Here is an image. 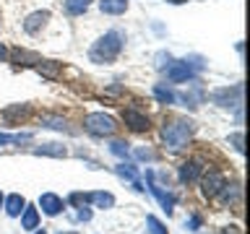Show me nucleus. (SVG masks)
<instances>
[{"label": "nucleus", "mask_w": 250, "mask_h": 234, "mask_svg": "<svg viewBox=\"0 0 250 234\" xmlns=\"http://www.w3.org/2000/svg\"><path fill=\"white\" fill-rule=\"evenodd\" d=\"M123 44H125V34H123V31H107L102 39L94 42L89 58H91V62H112L117 55H120Z\"/></svg>", "instance_id": "f257e3e1"}, {"label": "nucleus", "mask_w": 250, "mask_h": 234, "mask_svg": "<svg viewBox=\"0 0 250 234\" xmlns=\"http://www.w3.org/2000/svg\"><path fill=\"white\" fill-rule=\"evenodd\" d=\"M193 136V122L190 120H172L162 128V138L164 146L169 151H180V148L188 146V138Z\"/></svg>", "instance_id": "f03ea898"}, {"label": "nucleus", "mask_w": 250, "mask_h": 234, "mask_svg": "<svg viewBox=\"0 0 250 234\" xmlns=\"http://www.w3.org/2000/svg\"><path fill=\"white\" fill-rule=\"evenodd\" d=\"M83 128L91 133V136H112L117 130L115 120L104 112H94V115H86L83 117Z\"/></svg>", "instance_id": "7ed1b4c3"}, {"label": "nucleus", "mask_w": 250, "mask_h": 234, "mask_svg": "<svg viewBox=\"0 0 250 234\" xmlns=\"http://www.w3.org/2000/svg\"><path fill=\"white\" fill-rule=\"evenodd\" d=\"M214 101L219 107H240L242 104V86H232V91L229 89H222V91H216L214 94Z\"/></svg>", "instance_id": "20e7f679"}, {"label": "nucleus", "mask_w": 250, "mask_h": 234, "mask_svg": "<svg viewBox=\"0 0 250 234\" xmlns=\"http://www.w3.org/2000/svg\"><path fill=\"white\" fill-rule=\"evenodd\" d=\"M203 175V164L198 161V159H193V161H185L183 167H180V172H177V177H180V182L183 185H190V182H195Z\"/></svg>", "instance_id": "39448f33"}, {"label": "nucleus", "mask_w": 250, "mask_h": 234, "mask_svg": "<svg viewBox=\"0 0 250 234\" xmlns=\"http://www.w3.org/2000/svg\"><path fill=\"white\" fill-rule=\"evenodd\" d=\"M201 193H203V198H216L219 190H222V185H224V177L219 175V172H208L206 177H203V182H201Z\"/></svg>", "instance_id": "423d86ee"}, {"label": "nucleus", "mask_w": 250, "mask_h": 234, "mask_svg": "<svg viewBox=\"0 0 250 234\" xmlns=\"http://www.w3.org/2000/svg\"><path fill=\"white\" fill-rule=\"evenodd\" d=\"M47 21H50V11H34L26 21H23V31H26V34H39Z\"/></svg>", "instance_id": "0eeeda50"}, {"label": "nucleus", "mask_w": 250, "mask_h": 234, "mask_svg": "<svg viewBox=\"0 0 250 234\" xmlns=\"http://www.w3.org/2000/svg\"><path fill=\"white\" fill-rule=\"evenodd\" d=\"M123 120H125V125H128L130 130H136V133H144V130H148V125H151V122H148V117L136 112V109H125Z\"/></svg>", "instance_id": "6e6552de"}, {"label": "nucleus", "mask_w": 250, "mask_h": 234, "mask_svg": "<svg viewBox=\"0 0 250 234\" xmlns=\"http://www.w3.org/2000/svg\"><path fill=\"white\" fill-rule=\"evenodd\" d=\"M39 206H42V211L47 216H58L62 208H65V203H62V198H58L55 193H44L42 198H39Z\"/></svg>", "instance_id": "1a4fd4ad"}, {"label": "nucleus", "mask_w": 250, "mask_h": 234, "mask_svg": "<svg viewBox=\"0 0 250 234\" xmlns=\"http://www.w3.org/2000/svg\"><path fill=\"white\" fill-rule=\"evenodd\" d=\"M167 78L172 83H180V81H188V78H193V68L185 62H172V65L167 68Z\"/></svg>", "instance_id": "9d476101"}, {"label": "nucleus", "mask_w": 250, "mask_h": 234, "mask_svg": "<svg viewBox=\"0 0 250 234\" xmlns=\"http://www.w3.org/2000/svg\"><path fill=\"white\" fill-rule=\"evenodd\" d=\"M146 177H148V187H151V193L156 195V198H159L162 208L167 211V214H172V206H175V198H172V195H167V193H164V190H162L159 185H154V172H151V169L146 172Z\"/></svg>", "instance_id": "9b49d317"}, {"label": "nucleus", "mask_w": 250, "mask_h": 234, "mask_svg": "<svg viewBox=\"0 0 250 234\" xmlns=\"http://www.w3.org/2000/svg\"><path fill=\"white\" fill-rule=\"evenodd\" d=\"M99 11L107 16H120L128 11V0H99Z\"/></svg>", "instance_id": "f8f14e48"}, {"label": "nucleus", "mask_w": 250, "mask_h": 234, "mask_svg": "<svg viewBox=\"0 0 250 234\" xmlns=\"http://www.w3.org/2000/svg\"><path fill=\"white\" fill-rule=\"evenodd\" d=\"M39 226V211L34 206H23L21 211V229H37Z\"/></svg>", "instance_id": "ddd939ff"}, {"label": "nucleus", "mask_w": 250, "mask_h": 234, "mask_svg": "<svg viewBox=\"0 0 250 234\" xmlns=\"http://www.w3.org/2000/svg\"><path fill=\"white\" fill-rule=\"evenodd\" d=\"M219 198H222L224 206H232V203L240 200V185H222V190H219Z\"/></svg>", "instance_id": "4468645a"}, {"label": "nucleus", "mask_w": 250, "mask_h": 234, "mask_svg": "<svg viewBox=\"0 0 250 234\" xmlns=\"http://www.w3.org/2000/svg\"><path fill=\"white\" fill-rule=\"evenodd\" d=\"M97 203L99 208H112L115 206V198L109 193H86V203Z\"/></svg>", "instance_id": "2eb2a0df"}, {"label": "nucleus", "mask_w": 250, "mask_h": 234, "mask_svg": "<svg viewBox=\"0 0 250 234\" xmlns=\"http://www.w3.org/2000/svg\"><path fill=\"white\" fill-rule=\"evenodd\" d=\"M3 203H5V214L8 216H21L23 206H26V200H23L21 195H11V198L3 200Z\"/></svg>", "instance_id": "dca6fc26"}, {"label": "nucleus", "mask_w": 250, "mask_h": 234, "mask_svg": "<svg viewBox=\"0 0 250 234\" xmlns=\"http://www.w3.org/2000/svg\"><path fill=\"white\" fill-rule=\"evenodd\" d=\"M34 154H39V156H65L68 148L60 146V143H44V146L34 148Z\"/></svg>", "instance_id": "f3484780"}, {"label": "nucleus", "mask_w": 250, "mask_h": 234, "mask_svg": "<svg viewBox=\"0 0 250 234\" xmlns=\"http://www.w3.org/2000/svg\"><path fill=\"white\" fill-rule=\"evenodd\" d=\"M91 3H94V0H65V11L70 16H78V13H83Z\"/></svg>", "instance_id": "a211bd4d"}, {"label": "nucleus", "mask_w": 250, "mask_h": 234, "mask_svg": "<svg viewBox=\"0 0 250 234\" xmlns=\"http://www.w3.org/2000/svg\"><path fill=\"white\" fill-rule=\"evenodd\" d=\"M117 175L125 177V179H130V182L136 185V190H144V187H141V182L136 179V169H133V164H120V167H117Z\"/></svg>", "instance_id": "6ab92c4d"}, {"label": "nucleus", "mask_w": 250, "mask_h": 234, "mask_svg": "<svg viewBox=\"0 0 250 234\" xmlns=\"http://www.w3.org/2000/svg\"><path fill=\"white\" fill-rule=\"evenodd\" d=\"M154 97L162 101V104H175V94L169 89H164V86H154Z\"/></svg>", "instance_id": "aec40b11"}, {"label": "nucleus", "mask_w": 250, "mask_h": 234, "mask_svg": "<svg viewBox=\"0 0 250 234\" xmlns=\"http://www.w3.org/2000/svg\"><path fill=\"white\" fill-rule=\"evenodd\" d=\"M3 115L8 117V120H13V117H26L29 115V107L26 104H16V107H8Z\"/></svg>", "instance_id": "412c9836"}, {"label": "nucleus", "mask_w": 250, "mask_h": 234, "mask_svg": "<svg viewBox=\"0 0 250 234\" xmlns=\"http://www.w3.org/2000/svg\"><path fill=\"white\" fill-rule=\"evenodd\" d=\"M37 70H39L42 76H47V78H55V76H58V65H55L52 60H47V62H39V65H37Z\"/></svg>", "instance_id": "4be33fe9"}, {"label": "nucleus", "mask_w": 250, "mask_h": 234, "mask_svg": "<svg viewBox=\"0 0 250 234\" xmlns=\"http://www.w3.org/2000/svg\"><path fill=\"white\" fill-rule=\"evenodd\" d=\"M201 99H203V91H201V89H195V91H185V94H183V101H185L188 107H198L195 101H201Z\"/></svg>", "instance_id": "5701e85b"}, {"label": "nucleus", "mask_w": 250, "mask_h": 234, "mask_svg": "<svg viewBox=\"0 0 250 234\" xmlns=\"http://www.w3.org/2000/svg\"><path fill=\"white\" fill-rule=\"evenodd\" d=\"M146 224H148V232H151V234H167L164 224H162L156 216H148V218H146Z\"/></svg>", "instance_id": "b1692460"}, {"label": "nucleus", "mask_w": 250, "mask_h": 234, "mask_svg": "<svg viewBox=\"0 0 250 234\" xmlns=\"http://www.w3.org/2000/svg\"><path fill=\"white\" fill-rule=\"evenodd\" d=\"M13 60L19 62V65H29V60H31V62H39V60L34 58V55H29V52H21V50H16V52H13Z\"/></svg>", "instance_id": "393cba45"}, {"label": "nucleus", "mask_w": 250, "mask_h": 234, "mask_svg": "<svg viewBox=\"0 0 250 234\" xmlns=\"http://www.w3.org/2000/svg\"><path fill=\"white\" fill-rule=\"evenodd\" d=\"M42 122L47 128H55V130H65V120L62 117H42Z\"/></svg>", "instance_id": "a878e982"}, {"label": "nucleus", "mask_w": 250, "mask_h": 234, "mask_svg": "<svg viewBox=\"0 0 250 234\" xmlns=\"http://www.w3.org/2000/svg\"><path fill=\"white\" fill-rule=\"evenodd\" d=\"M109 151H112V154H117V156H128V146H125L123 140H115V143L109 146Z\"/></svg>", "instance_id": "bb28decb"}, {"label": "nucleus", "mask_w": 250, "mask_h": 234, "mask_svg": "<svg viewBox=\"0 0 250 234\" xmlns=\"http://www.w3.org/2000/svg\"><path fill=\"white\" fill-rule=\"evenodd\" d=\"M229 143L234 146V151H237V154L245 151V146H242V133H234V136L229 138Z\"/></svg>", "instance_id": "cd10ccee"}, {"label": "nucleus", "mask_w": 250, "mask_h": 234, "mask_svg": "<svg viewBox=\"0 0 250 234\" xmlns=\"http://www.w3.org/2000/svg\"><path fill=\"white\" fill-rule=\"evenodd\" d=\"M70 203L81 208V206H86V195H81V193H73V195H70Z\"/></svg>", "instance_id": "c85d7f7f"}, {"label": "nucleus", "mask_w": 250, "mask_h": 234, "mask_svg": "<svg viewBox=\"0 0 250 234\" xmlns=\"http://www.w3.org/2000/svg\"><path fill=\"white\" fill-rule=\"evenodd\" d=\"M198 226H201V216H190V218H188V229H198Z\"/></svg>", "instance_id": "c756f323"}, {"label": "nucleus", "mask_w": 250, "mask_h": 234, "mask_svg": "<svg viewBox=\"0 0 250 234\" xmlns=\"http://www.w3.org/2000/svg\"><path fill=\"white\" fill-rule=\"evenodd\" d=\"M136 156L138 159H154V154L148 151V148H136Z\"/></svg>", "instance_id": "7c9ffc66"}, {"label": "nucleus", "mask_w": 250, "mask_h": 234, "mask_svg": "<svg viewBox=\"0 0 250 234\" xmlns=\"http://www.w3.org/2000/svg\"><path fill=\"white\" fill-rule=\"evenodd\" d=\"M78 218H81V221H89V218H91V211L86 208V206H81V208H78Z\"/></svg>", "instance_id": "2f4dec72"}, {"label": "nucleus", "mask_w": 250, "mask_h": 234, "mask_svg": "<svg viewBox=\"0 0 250 234\" xmlns=\"http://www.w3.org/2000/svg\"><path fill=\"white\" fill-rule=\"evenodd\" d=\"M5 58H8V50H5V47H3V44H0V62H3Z\"/></svg>", "instance_id": "473e14b6"}, {"label": "nucleus", "mask_w": 250, "mask_h": 234, "mask_svg": "<svg viewBox=\"0 0 250 234\" xmlns=\"http://www.w3.org/2000/svg\"><path fill=\"white\" fill-rule=\"evenodd\" d=\"M3 200H5V198H3V193H0V206H3Z\"/></svg>", "instance_id": "72a5a7b5"}, {"label": "nucleus", "mask_w": 250, "mask_h": 234, "mask_svg": "<svg viewBox=\"0 0 250 234\" xmlns=\"http://www.w3.org/2000/svg\"><path fill=\"white\" fill-rule=\"evenodd\" d=\"M60 234H78V232H60Z\"/></svg>", "instance_id": "f704fd0d"}, {"label": "nucleus", "mask_w": 250, "mask_h": 234, "mask_svg": "<svg viewBox=\"0 0 250 234\" xmlns=\"http://www.w3.org/2000/svg\"><path fill=\"white\" fill-rule=\"evenodd\" d=\"M37 234H47V232H44V229H42V232H37Z\"/></svg>", "instance_id": "c9c22d12"}]
</instances>
